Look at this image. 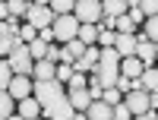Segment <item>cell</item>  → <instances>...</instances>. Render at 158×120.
Segmentation results:
<instances>
[{
    "instance_id": "6da1fadb",
    "label": "cell",
    "mask_w": 158,
    "mask_h": 120,
    "mask_svg": "<svg viewBox=\"0 0 158 120\" xmlns=\"http://www.w3.org/2000/svg\"><path fill=\"white\" fill-rule=\"evenodd\" d=\"M89 76H98L104 89H114V82L120 79V54H117L114 48H104L98 63H95V70H92Z\"/></svg>"
},
{
    "instance_id": "7a4b0ae2",
    "label": "cell",
    "mask_w": 158,
    "mask_h": 120,
    "mask_svg": "<svg viewBox=\"0 0 158 120\" xmlns=\"http://www.w3.org/2000/svg\"><path fill=\"white\" fill-rule=\"evenodd\" d=\"M73 16L79 25H98L101 22V0H76Z\"/></svg>"
},
{
    "instance_id": "3957f363",
    "label": "cell",
    "mask_w": 158,
    "mask_h": 120,
    "mask_svg": "<svg viewBox=\"0 0 158 120\" xmlns=\"http://www.w3.org/2000/svg\"><path fill=\"white\" fill-rule=\"evenodd\" d=\"M54 13H51V6L44 3V0H38V3L29 6V16H25V25H32L35 32H41V29H51L54 25Z\"/></svg>"
},
{
    "instance_id": "277c9868",
    "label": "cell",
    "mask_w": 158,
    "mask_h": 120,
    "mask_svg": "<svg viewBox=\"0 0 158 120\" xmlns=\"http://www.w3.org/2000/svg\"><path fill=\"white\" fill-rule=\"evenodd\" d=\"M51 32H54V41L70 44L73 38L79 35V22H76L73 13H70V16H57V19H54V25H51Z\"/></svg>"
},
{
    "instance_id": "5b68a950",
    "label": "cell",
    "mask_w": 158,
    "mask_h": 120,
    "mask_svg": "<svg viewBox=\"0 0 158 120\" xmlns=\"http://www.w3.org/2000/svg\"><path fill=\"white\" fill-rule=\"evenodd\" d=\"M6 63H10V70H13V76H29L32 79V66H35V60H32V54H29V48H16L13 54L6 57Z\"/></svg>"
},
{
    "instance_id": "8992f818",
    "label": "cell",
    "mask_w": 158,
    "mask_h": 120,
    "mask_svg": "<svg viewBox=\"0 0 158 120\" xmlns=\"http://www.w3.org/2000/svg\"><path fill=\"white\" fill-rule=\"evenodd\" d=\"M123 104H127V111L133 114V117L152 114V108H149V92H142V89H133V92L123 98Z\"/></svg>"
},
{
    "instance_id": "52a82bcc",
    "label": "cell",
    "mask_w": 158,
    "mask_h": 120,
    "mask_svg": "<svg viewBox=\"0 0 158 120\" xmlns=\"http://www.w3.org/2000/svg\"><path fill=\"white\" fill-rule=\"evenodd\" d=\"M32 89H35V82L29 76H13V82H10V98L13 101H25V98H32Z\"/></svg>"
},
{
    "instance_id": "ba28073f",
    "label": "cell",
    "mask_w": 158,
    "mask_h": 120,
    "mask_svg": "<svg viewBox=\"0 0 158 120\" xmlns=\"http://www.w3.org/2000/svg\"><path fill=\"white\" fill-rule=\"evenodd\" d=\"M139 38V44H136V60L146 66V70H152V63H155V57H158V48L149 41L146 35H136Z\"/></svg>"
},
{
    "instance_id": "9c48e42d",
    "label": "cell",
    "mask_w": 158,
    "mask_h": 120,
    "mask_svg": "<svg viewBox=\"0 0 158 120\" xmlns=\"http://www.w3.org/2000/svg\"><path fill=\"white\" fill-rule=\"evenodd\" d=\"M98 57H101V48H98V44H95V48H85V54H82V57H79V60L73 63V70L85 76V73H92V70H95Z\"/></svg>"
},
{
    "instance_id": "30bf717a",
    "label": "cell",
    "mask_w": 158,
    "mask_h": 120,
    "mask_svg": "<svg viewBox=\"0 0 158 120\" xmlns=\"http://www.w3.org/2000/svg\"><path fill=\"white\" fill-rule=\"evenodd\" d=\"M127 10H130V0H101V16H108V19L127 16Z\"/></svg>"
},
{
    "instance_id": "8fae6325",
    "label": "cell",
    "mask_w": 158,
    "mask_h": 120,
    "mask_svg": "<svg viewBox=\"0 0 158 120\" xmlns=\"http://www.w3.org/2000/svg\"><path fill=\"white\" fill-rule=\"evenodd\" d=\"M136 44H139V38H136V35H117L114 51L120 54V60H127V57H136Z\"/></svg>"
},
{
    "instance_id": "7c38bea8",
    "label": "cell",
    "mask_w": 158,
    "mask_h": 120,
    "mask_svg": "<svg viewBox=\"0 0 158 120\" xmlns=\"http://www.w3.org/2000/svg\"><path fill=\"white\" fill-rule=\"evenodd\" d=\"M57 73V63H48V60H35L32 66V82H51Z\"/></svg>"
},
{
    "instance_id": "4fadbf2b",
    "label": "cell",
    "mask_w": 158,
    "mask_h": 120,
    "mask_svg": "<svg viewBox=\"0 0 158 120\" xmlns=\"http://www.w3.org/2000/svg\"><path fill=\"white\" fill-rule=\"evenodd\" d=\"M67 98L73 104V111H89V104H92L89 89H67Z\"/></svg>"
},
{
    "instance_id": "5bb4252c",
    "label": "cell",
    "mask_w": 158,
    "mask_h": 120,
    "mask_svg": "<svg viewBox=\"0 0 158 120\" xmlns=\"http://www.w3.org/2000/svg\"><path fill=\"white\" fill-rule=\"evenodd\" d=\"M89 120H114V108L111 104H104V101H92L89 104V111H82Z\"/></svg>"
},
{
    "instance_id": "9a60e30c",
    "label": "cell",
    "mask_w": 158,
    "mask_h": 120,
    "mask_svg": "<svg viewBox=\"0 0 158 120\" xmlns=\"http://www.w3.org/2000/svg\"><path fill=\"white\" fill-rule=\"evenodd\" d=\"M142 73H146V66H142L136 57H127V60H120V76H127V79H133V82H136V79H139Z\"/></svg>"
},
{
    "instance_id": "2e32d148",
    "label": "cell",
    "mask_w": 158,
    "mask_h": 120,
    "mask_svg": "<svg viewBox=\"0 0 158 120\" xmlns=\"http://www.w3.org/2000/svg\"><path fill=\"white\" fill-rule=\"evenodd\" d=\"M22 120H38L41 117V104H38L35 98H25V101H19V111H16Z\"/></svg>"
},
{
    "instance_id": "e0dca14e",
    "label": "cell",
    "mask_w": 158,
    "mask_h": 120,
    "mask_svg": "<svg viewBox=\"0 0 158 120\" xmlns=\"http://www.w3.org/2000/svg\"><path fill=\"white\" fill-rule=\"evenodd\" d=\"M79 41H82L85 48H95L98 44V25H79Z\"/></svg>"
},
{
    "instance_id": "ac0fdd59",
    "label": "cell",
    "mask_w": 158,
    "mask_h": 120,
    "mask_svg": "<svg viewBox=\"0 0 158 120\" xmlns=\"http://www.w3.org/2000/svg\"><path fill=\"white\" fill-rule=\"evenodd\" d=\"M139 89H142V92H149V95H152V92H158V70H155V66L139 76Z\"/></svg>"
},
{
    "instance_id": "d6986e66",
    "label": "cell",
    "mask_w": 158,
    "mask_h": 120,
    "mask_svg": "<svg viewBox=\"0 0 158 120\" xmlns=\"http://www.w3.org/2000/svg\"><path fill=\"white\" fill-rule=\"evenodd\" d=\"M51 13H54V16H70L73 13V6H76V0H51Z\"/></svg>"
},
{
    "instance_id": "ffe728a7",
    "label": "cell",
    "mask_w": 158,
    "mask_h": 120,
    "mask_svg": "<svg viewBox=\"0 0 158 120\" xmlns=\"http://www.w3.org/2000/svg\"><path fill=\"white\" fill-rule=\"evenodd\" d=\"M10 114H16V101L10 98V92L0 89V120H6Z\"/></svg>"
},
{
    "instance_id": "44dd1931",
    "label": "cell",
    "mask_w": 158,
    "mask_h": 120,
    "mask_svg": "<svg viewBox=\"0 0 158 120\" xmlns=\"http://www.w3.org/2000/svg\"><path fill=\"white\" fill-rule=\"evenodd\" d=\"M63 51H67V54H70V60L76 63L79 57H82V54H85V44H82V41H79V38H73V41H70V44H63Z\"/></svg>"
},
{
    "instance_id": "7402d4cb",
    "label": "cell",
    "mask_w": 158,
    "mask_h": 120,
    "mask_svg": "<svg viewBox=\"0 0 158 120\" xmlns=\"http://www.w3.org/2000/svg\"><path fill=\"white\" fill-rule=\"evenodd\" d=\"M25 48H29L32 60H44V57H48V48H51V44H44V41H38V38H35V41H32V44H25Z\"/></svg>"
},
{
    "instance_id": "603a6c76",
    "label": "cell",
    "mask_w": 158,
    "mask_h": 120,
    "mask_svg": "<svg viewBox=\"0 0 158 120\" xmlns=\"http://www.w3.org/2000/svg\"><path fill=\"white\" fill-rule=\"evenodd\" d=\"M6 6H10V16L19 19V16H29V6H32V3H29V0H10Z\"/></svg>"
},
{
    "instance_id": "cb8c5ba5",
    "label": "cell",
    "mask_w": 158,
    "mask_h": 120,
    "mask_svg": "<svg viewBox=\"0 0 158 120\" xmlns=\"http://www.w3.org/2000/svg\"><path fill=\"white\" fill-rule=\"evenodd\" d=\"M142 25H146V32H142V35H146L149 38V41L158 48V16H152V19H146V22H142Z\"/></svg>"
},
{
    "instance_id": "d4e9b609",
    "label": "cell",
    "mask_w": 158,
    "mask_h": 120,
    "mask_svg": "<svg viewBox=\"0 0 158 120\" xmlns=\"http://www.w3.org/2000/svg\"><path fill=\"white\" fill-rule=\"evenodd\" d=\"M117 44V32H108V29H98V48H114Z\"/></svg>"
},
{
    "instance_id": "484cf974",
    "label": "cell",
    "mask_w": 158,
    "mask_h": 120,
    "mask_svg": "<svg viewBox=\"0 0 158 120\" xmlns=\"http://www.w3.org/2000/svg\"><path fill=\"white\" fill-rule=\"evenodd\" d=\"M117 35H136V22L130 16H120L117 19Z\"/></svg>"
},
{
    "instance_id": "4316f807",
    "label": "cell",
    "mask_w": 158,
    "mask_h": 120,
    "mask_svg": "<svg viewBox=\"0 0 158 120\" xmlns=\"http://www.w3.org/2000/svg\"><path fill=\"white\" fill-rule=\"evenodd\" d=\"M10 82H13V70H10V63L6 60H0V89H10Z\"/></svg>"
},
{
    "instance_id": "83f0119b",
    "label": "cell",
    "mask_w": 158,
    "mask_h": 120,
    "mask_svg": "<svg viewBox=\"0 0 158 120\" xmlns=\"http://www.w3.org/2000/svg\"><path fill=\"white\" fill-rule=\"evenodd\" d=\"M101 101H104V104H111V108H117V104L123 101V95H120V92H117V89H104Z\"/></svg>"
},
{
    "instance_id": "f1b7e54d",
    "label": "cell",
    "mask_w": 158,
    "mask_h": 120,
    "mask_svg": "<svg viewBox=\"0 0 158 120\" xmlns=\"http://www.w3.org/2000/svg\"><path fill=\"white\" fill-rule=\"evenodd\" d=\"M139 10H142V16H146V19L158 16V0H139Z\"/></svg>"
},
{
    "instance_id": "f546056e",
    "label": "cell",
    "mask_w": 158,
    "mask_h": 120,
    "mask_svg": "<svg viewBox=\"0 0 158 120\" xmlns=\"http://www.w3.org/2000/svg\"><path fill=\"white\" fill-rule=\"evenodd\" d=\"M19 38H22V44H32L35 38H38V32L32 29V25H22V29H19Z\"/></svg>"
},
{
    "instance_id": "4dcf8cb0",
    "label": "cell",
    "mask_w": 158,
    "mask_h": 120,
    "mask_svg": "<svg viewBox=\"0 0 158 120\" xmlns=\"http://www.w3.org/2000/svg\"><path fill=\"white\" fill-rule=\"evenodd\" d=\"M67 89H89V79L82 73H73V79L67 82Z\"/></svg>"
},
{
    "instance_id": "1f68e13d",
    "label": "cell",
    "mask_w": 158,
    "mask_h": 120,
    "mask_svg": "<svg viewBox=\"0 0 158 120\" xmlns=\"http://www.w3.org/2000/svg\"><path fill=\"white\" fill-rule=\"evenodd\" d=\"M114 120H133V114L127 111V104H123V101H120V104L114 108Z\"/></svg>"
},
{
    "instance_id": "d6a6232c",
    "label": "cell",
    "mask_w": 158,
    "mask_h": 120,
    "mask_svg": "<svg viewBox=\"0 0 158 120\" xmlns=\"http://www.w3.org/2000/svg\"><path fill=\"white\" fill-rule=\"evenodd\" d=\"M44 60H48V63H60V48H57V44H51V48H48V57H44Z\"/></svg>"
},
{
    "instance_id": "836d02e7",
    "label": "cell",
    "mask_w": 158,
    "mask_h": 120,
    "mask_svg": "<svg viewBox=\"0 0 158 120\" xmlns=\"http://www.w3.org/2000/svg\"><path fill=\"white\" fill-rule=\"evenodd\" d=\"M38 41H44V44H54V32H51V29H41V32H38Z\"/></svg>"
},
{
    "instance_id": "e575fe53",
    "label": "cell",
    "mask_w": 158,
    "mask_h": 120,
    "mask_svg": "<svg viewBox=\"0 0 158 120\" xmlns=\"http://www.w3.org/2000/svg\"><path fill=\"white\" fill-rule=\"evenodd\" d=\"M6 19H10V6L0 0V22H6Z\"/></svg>"
},
{
    "instance_id": "d590c367",
    "label": "cell",
    "mask_w": 158,
    "mask_h": 120,
    "mask_svg": "<svg viewBox=\"0 0 158 120\" xmlns=\"http://www.w3.org/2000/svg\"><path fill=\"white\" fill-rule=\"evenodd\" d=\"M133 120H158V114H142V117H133Z\"/></svg>"
},
{
    "instance_id": "8d00e7d4",
    "label": "cell",
    "mask_w": 158,
    "mask_h": 120,
    "mask_svg": "<svg viewBox=\"0 0 158 120\" xmlns=\"http://www.w3.org/2000/svg\"><path fill=\"white\" fill-rule=\"evenodd\" d=\"M73 120H89V117H85L82 111H76V114H73Z\"/></svg>"
},
{
    "instance_id": "74e56055",
    "label": "cell",
    "mask_w": 158,
    "mask_h": 120,
    "mask_svg": "<svg viewBox=\"0 0 158 120\" xmlns=\"http://www.w3.org/2000/svg\"><path fill=\"white\" fill-rule=\"evenodd\" d=\"M6 120H22V117H19V114H10V117H6Z\"/></svg>"
},
{
    "instance_id": "f35d334b",
    "label": "cell",
    "mask_w": 158,
    "mask_h": 120,
    "mask_svg": "<svg viewBox=\"0 0 158 120\" xmlns=\"http://www.w3.org/2000/svg\"><path fill=\"white\" fill-rule=\"evenodd\" d=\"M38 120H44V117H38Z\"/></svg>"
},
{
    "instance_id": "ab89813d",
    "label": "cell",
    "mask_w": 158,
    "mask_h": 120,
    "mask_svg": "<svg viewBox=\"0 0 158 120\" xmlns=\"http://www.w3.org/2000/svg\"><path fill=\"white\" fill-rule=\"evenodd\" d=\"M155 63H158V57H155Z\"/></svg>"
}]
</instances>
